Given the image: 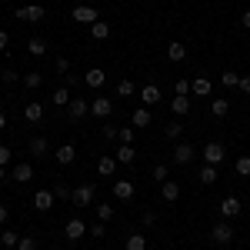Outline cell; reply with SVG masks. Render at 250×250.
<instances>
[{"label": "cell", "instance_id": "1", "mask_svg": "<svg viewBox=\"0 0 250 250\" xmlns=\"http://www.w3.org/2000/svg\"><path fill=\"white\" fill-rule=\"evenodd\" d=\"M210 240L217 244V247H227L233 240V227L227 224V220H220V224H213V230H210Z\"/></svg>", "mask_w": 250, "mask_h": 250}, {"label": "cell", "instance_id": "2", "mask_svg": "<svg viewBox=\"0 0 250 250\" xmlns=\"http://www.w3.org/2000/svg\"><path fill=\"white\" fill-rule=\"evenodd\" d=\"M70 17L77 20V23H87V27H90V23L100 20V14H97V7H90V3H80V7H74V14H70Z\"/></svg>", "mask_w": 250, "mask_h": 250}, {"label": "cell", "instance_id": "3", "mask_svg": "<svg viewBox=\"0 0 250 250\" xmlns=\"http://www.w3.org/2000/svg\"><path fill=\"white\" fill-rule=\"evenodd\" d=\"M90 114L100 117V120H107V117L114 114V100H110V97H94V100H90Z\"/></svg>", "mask_w": 250, "mask_h": 250}, {"label": "cell", "instance_id": "4", "mask_svg": "<svg viewBox=\"0 0 250 250\" xmlns=\"http://www.w3.org/2000/svg\"><path fill=\"white\" fill-rule=\"evenodd\" d=\"M224 154H227V150H224V144H217V140H210V144L204 147V160H207L210 167H220V164H224Z\"/></svg>", "mask_w": 250, "mask_h": 250}, {"label": "cell", "instance_id": "5", "mask_svg": "<svg viewBox=\"0 0 250 250\" xmlns=\"http://www.w3.org/2000/svg\"><path fill=\"white\" fill-rule=\"evenodd\" d=\"M83 233H87V224H83L80 217H70L67 227H63V237H67V240H80Z\"/></svg>", "mask_w": 250, "mask_h": 250}, {"label": "cell", "instance_id": "6", "mask_svg": "<svg viewBox=\"0 0 250 250\" xmlns=\"http://www.w3.org/2000/svg\"><path fill=\"white\" fill-rule=\"evenodd\" d=\"M94 197H97V187H94V184H80L77 190H74V204H77V207H87Z\"/></svg>", "mask_w": 250, "mask_h": 250}, {"label": "cell", "instance_id": "7", "mask_svg": "<svg viewBox=\"0 0 250 250\" xmlns=\"http://www.w3.org/2000/svg\"><path fill=\"white\" fill-rule=\"evenodd\" d=\"M67 114H70V120H83V117L90 114V100H70Z\"/></svg>", "mask_w": 250, "mask_h": 250}, {"label": "cell", "instance_id": "8", "mask_svg": "<svg viewBox=\"0 0 250 250\" xmlns=\"http://www.w3.org/2000/svg\"><path fill=\"white\" fill-rule=\"evenodd\" d=\"M170 154H173V164H180V167H184V164H190V160H193V154H197V150H193L190 144H177Z\"/></svg>", "mask_w": 250, "mask_h": 250}, {"label": "cell", "instance_id": "9", "mask_svg": "<svg viewBox=\"0 0 250 250\" xmlns=\"http://www.w3.org/2000/svg\"><path fill=\"white\" fill-rule=\"evenodd\" d=\"M240 210H244V207H240V200H237V197H224V200H220V217H224V220L237 217Z\"/></svg>", "mask_w": 250, "mask_h": 250}, {"label": "cell", "instance_id": "10", "mask_svg": "<svg viewBox=\"0 0 250 250\" xmlns=\"http://www.w3.org/2000/svg\"><path fill=\"white\" fill-rule=\"evenodd\" d=\"M10 180H14V184H27V180H34V167H30V164H17V167L10 170Z\"/></svg>", "mask_w": 250, "mask_h": 250}, {"label": "cell", "instance_id": "11", "mask_svg": "<svg viewBox=\"0 0 250 250\" xmlns=\"http://www.w3.org/2000/svg\"><path fill=\"white\" fill-rule=\"evenodd\" d=\"M34 207H37L40 213H47L54 207V190H37L34 193Z\"/></svg>", "mask_w": 250, "mask_h": 250}, {"label": "cell", "instance_id": "12", "mask_svg": "<svg viewBox=\"0 0 250 250\" xmlns=\"http://www.w3.org/2000/svg\"><path fill=\"white\" fill-rule=\"evenodd\" d=\"M57 164L60 167H67V164H74V160H77V150H74V144H63V147H57Z\"/></svg>", "mask_w": 250, "mask_h": 250}, {"label": "cell", "instance_id": "13", "mask_svg": "<svg viewBox=\"0 0 250 250\" xmlns=\"http://www.w3.org/2000/svg\"><path fill=\"white\" fill-rule=\"evenodd\" d=\"M160 197H164L167 204H177V197H180V187H177V180H164V184H160Z\"/></svg>", "mask_w": 250, "mask_h": 250}, {"label": "cell", "instance_id": "14", "mask_svg": "<svg viewBox=\"0 0 250 250\" xmlns=\"http://www.w3.org/2000/svg\"><path fill=\"white\" fill-rule=\"evenodd\" d=\"M210 90H213V83L207 77H193L190 80V94H197V97H210Z\"/></svg>", "mask_w": 250, "mask_h": 250}, {"label": "cell", "instance_id": "15", "mask_svg": "<svg viewBox=\"0 0 250 250\" xmlns=\"http://www.w3.org/2000/svg\"><path fill=\"white\" fill-rule=\"evenodd\" d=\"M167 57H170V63H184V60H187V47H184L180 40H173L170 47H167Z\"/></svg>", "mask_w": 250, "mask_h": 250}, {"label": "cell", "instance_id": "16", "mask_svg": "<svg viewBox=\"0 0 250 250\" xmlns=\"http://www.w3.org/2000/svg\"><path fill=\"white\" fill-rule=\"evenodd\" d=\"M114 197L117 200H130L134 197V184L130 180H114Z\"/></svg>", "mask_w": 250, "mask_h": 250}, {"label": "cell", "instance_id": "17", "mask_svg": "<svg viewBox=\"0 0 250 250\" xmlns=\"http://www.w3.org/2000/svg\"><path fill=\"white\" fill-rule=\"evenodd\" d=\"M23 117H27L30 124H40V120H43V104H37V100H30V104L23 107Z\"/></svg>", "mask_w": 250, "mask_h": 250}, {"label": "cell", "instance_id": "18", "mask_svg": "<svg viewBox=\"0 0 250 250\" xmlns=\"http://www.w3.org/2000/svg\"><path fill=\"white\" fill-rule=\"evenodd\" d=\"M104 80H107V74H104L100 67H90V70H87V77H83V83L97 90V87H104Z\"/></svg>", "mask_w": 250, "mask_h": 250}, {"label": "cell", "instance_id": "19", "mask_svg": "<svg viewBox=\"0 0 250 250\" xmlns=\"http://www.w3.org/2000/svg\"><path fill=\"white\" fill-rule=\"evenodd\" d=\"M134 160H137L134 144H120V147H117V164H134Z\"/></svg>", "mask_w": 250, "mask_h": 250}, {"label": "cell", "instance_id": "20", "mask_svg": "<svg viewBox=\"0 0 250 250\" xmlns=\"http://www.w3.org/2000/svg\"><path fill=\"white\" fill-rule=\"evenodd\" d=\"M27 54L43 57V54H47V40H43V37H30V40H27Z\"/></svg>", "mask_w": 250, "mask_h": 250}, {"label": "cell", "instance_id": "21", "mask_svg": "<svg viewBox=\"0 0 250 250\" xmlns=\"http://www.w3.org/2000/svg\"><path fill=\"white\" fill-rule=\"evenodd\" d=\"M90 37H94V40H107V37H110V23H104V20L90 23Z\"/></svg>", "mask_w": 250, "mask_h": 250}, {"label": "cell", "instance_id": "22", "mask_svg": "<svg viewBox=\"0 0 250 250\" xmlns=\"http://www.w3.org/2000/svg\"><path fill=\"white\" fill-rule=\"evenodd\" d=\"M114 170H117V157H100V160H97V173L110 177Z\"/></svg>", "mask_w": 250, "mask_h": 250}, {"label": "cell", "instance_id": "23", "mask_svg": "<svg viewBox=\"0 0 250 250\" xmlns=\"http://www.w3.org/2000/svg\"><path fill=\"white\" fill-rule=\"evenodd\" d=\"M170 110L177 117H184L187 110H190V97H173V100H170Z\"/></svg>", "mask_w": 250, "mask_h": 250}, {"label": "cell", "instance_id": "24", "mask_svg": "<svg viewBox=\"0 0 250 250\" xmlns=\"http://www.w3.org/2000/svg\"><path fill=\"white\" fill-rule=\"evenodd\" d=\"M130 120H134V127H150V110L147 107H137Z\"/></svg>", "mask_w": 250, "mask_h": 250}, {"label": "cell", "instance_id": "25", "mask_svg": "<svg viewBox=\"0 0 250 250\" xmlns=\"http://www.w3.org/2000/svg\"><path fill=\"white\" fill-rule=\"evenodd\" d=\"M200 184H204V187H210V184H217V167H210V164H204V167H200Z\"/></svg>", "mask_w": 250, "mask_h": 250}, {"label": "cell", "instance_id": "26", "mask_svg": "<svg viewBox=\"0 0 250 250\" xmlns=\"http://www.w3.org/2000/svg\"><path fill=\"white\" fill-rule=\"evenodd\" d=\"M140 97H144V107H150V104H157V100H160V90H157L154 83H147V87L140 90Z\"/></svg>", "mask_w": 250, "mask_h": 250}, {"label": "cell", "instance_id": "27", "mask_svg": "<svg viewBox=\"0 0 250 250\" xmlns=\"http://www.w3.org/2000/svg\"><path fill=\"white\" fill-rule=\"evenodd\" d=\"M127 250H147V233H130L127 237Z\"/></svg>", "mask_w": 250, "mask_h": 250}, {"label": "cell", "instance_id": "28", "mask_svg": "<svg viewBox=\"0 0 250 250\" xmlns=\"http://www.w3.org/2000/svg\"><path fill=\"white\" fill-rule=\"evenodd\" d=\"M227 110H230V100H224V97H220V100H210V114L213 117H227Z\"/></svg>", "mask_w": 250, "mask_h": 250}, {"label": "cell", "instance_id": "29", "mask_svg": "<svg viewBox=\"0 0 250 250\" xmlns=\"http://www.w3.org/2000/svg\"><path fill=\"white\" fill-rule=\"evenodd\" d=\"M50 100H54V104H57V107H67V104H70V100H74V97H70V90H67V87H57V90H54V97H50Z\"/></svg>", "mask_w": 250, "mask_h": 250}, {"label": "cell", "instance_id": "30", "mask_svg": "<svg viewBox=\"0 0 250 250\" xmlns=\"http://www.w3.org/2000/svg\"><path fill=\"white\" fill-rule=\"evenodd\" d=\"M47 147H50V144H47V137H34V140H30V154H37V157L47 154Z\"/></svg>", "mask_w": 250, "mask_h": 250}, {"label": "cell", "instance_id": "31", "mask_svg": "<svg viewBox=\"0 0 250 250\" xmlns=\"http://www.w3.org/2000/svg\"><path fill=\"white\" fill-rule=\"evenodd\" d=\"M164 134H167V140H180V134H184V124H180V120H173V124H167V127H164Z\"/></svg>", "mask_w": 250, "mask_h": 250}, {"label": "cell", "instance_id": "32", "mask_svg": "<svg viewBox=\"0 0 250 250\" xmlns=\"http://www.w3.org/2000/svg\"><path fill=\"white\" fill-rule=\"evenodd\" d=\"M27 90H37L40 83H43V74H23V80H20Z\"/></svg>", "mask_w": 250, "mask_h": 250}, {"label": "cell", "instance_id": "33", "mask_svg": "<svg viewBox=\"0 0 250 250\" xmlns=\"http://www.w3.org/2000/svg\"><path fill=\"white\" fill-rule=\"evenodd\" d=\"M43 17H47L43 3H30V7H27V20H43Z\"/></svg>", "mask_w": 250, "mask_h": 250}, {"label": "cell", "instance_id": "34", "mask_svg": "<svg viewBox=\"0 0 250 250\" xmlns=\"http://www.w3.org/2000/svg\"><path fill=\"white\" fill-rule=\"evenodd\" d=\"M0 244H3V247H17V244H20V233L3 230V233H0Z\"/></svg>", "mask_w": 250, "mask_h": 250}, {"label": "cell", "instance_id": "35", "mask_svg": "<svg viewBox=\"0 0 250 250\" xmlns=\"http://www.w3.org/2000/svg\"><path fill=\"white\" fill-rule=\"evenodd\" d=\"M134 94V80H117V97H130Z\"/></svg>", "mask_w": 250, "mask_h": 250}, {"label": "cell", "instance_id": "36", "mask_svg": "<svg viewBox=\"0 0 250 250\" xmlns=\"http://www.w3.org/2000/svg\"><path fill=\"white\" fill-rule=\"evenodd\" d=\"M97 217H100L104 224H107V220H114V207H110V204H97Z\"/></svg>", "mask_w": 250, "mask_h": 250}, {"label": "cell", "instance_id": "37", "mask_svg": "<svg viewBox=\"0 0 250 250\" xmlns=\"http://www.w3.org/2000/svg\"><path fill=\"white\" fill-rule=\"evenodd\" d=\"M233 167H237L240 177H250V157H237V164H233Z\"/></svg>", "mask_w": 250, "mask_h": 250}, {"label": "cell", "instance_id": "38", "mask_svg": "<svg viewBox=\"0 0 250 250\" xmlns=\"http://www.w3.org/2000/svg\"><path fill=\"white\" fill-rule=\"evenodd\" d=\"M117 140L120 144H134V127H120L117 130Z\"/></svg>", "mask_w": 250, "mask_h": 250}, {"label": "cell", "instance_id": "39", "mask_svg": "<svg viewBox=\"0 0 250 250\" xmlns=\"http://www.w3.org/2000/svg\"><path fill=\"white\" fill-rule=\"evenodd\" d=\"M54 197H60V200H67V197H74V190H70L67 184H54Z\"/></svg>", "mask_w": 250, "mask_h": 250}, {"label": "cell", "instance_id": "40", "mask_svg": "<svg viewBox=\"0 0 250 250\" xmlns=\"http://www.w3.org/2000/svg\"><path fill=\"white\" fill-rule=\"evenodd\" d=\"M220 80H224V87H237V83H240V74L227 70V74H220Z\"/></svg>", "mask_w": 250, "mask_h": 250}, {"label": "cell", "instance_id": "41", "mask_svg": "<svg viewBox=\"0 0 250 250\" xmlns=\"http://www.w3.org/2000/svg\"><path fill=\"white\" fill-rule=\"evenodd\" d=\"M17 250H37V240H34V237H20Z\"/></svg>", "mask_w": 250, "mask_h": 250}, {"label": "cell", "instance_id": "42", "mask_svg": "<svg viewBox=\"0 0 250 250\" xmlns=\"http://www.w3.org/2000/svg\"><path fill=\"white\" fill-rule=\"evenodd\" d=\"M0 80L10 87V83H17V80H23V77H20V74H14V70H3V74H0Z\"/></svg>", "mask_w": 250, "mask_h": 250}, {"label": "cell", "instance_id": "43", "mask_svg": "<svg viewBox=\"0 0 250 250\" xmlns=\"http://www.w3.org/2000/svg\"><path fill=\"white\" fill-rule=\"evenodd\" d=\"M190 94V80H177V97H187Z\"/></svg>", "mask_w": 250, "mask_h": 250}, {"label": "cell", "instance_id": "44", "mask_svg": "<svg viewBox=\"0 0 250 250\" xmlns=\"http://www.w3.org/2000/svg\"><path fill=\"white\" fill-rule=\"evenodd\" d=\"M154 180H160V184L167 180V167H164V164H157V167H154Z\"/></svg>", "mask_w": 250, "mask_h": 250}, {"label": "cell", "instance_id": "45", "mask_svg": "<svg viewBox=\"0 0 250 250\" xmlns=\"http://www.w3.org/2000/svg\"><path fill=\"white\" fill-rule=\"evenodd\" d=\"M90 237H104V233H107V227H104V220H100V224H94V227H90Z\"/></svg>", "mask_w": 250, "mask_h": 250}, {"label": "cell", "instance_id": "46", "mask_svg": "<svg viewBox=\"0 0 250 250\" xmlns=\"http://www.w3.org/2000/svg\"><path fill=\"white\" fill-rule=\"evenodd\" d=\"M7 164H10V147L0 144V167H7Z\"/></svg>", "mask_w": 250, "mask_h": 250}, {"label": "cell", "instance_id": "47", "mask_svg": "<svg viewBox=\"0 0 250 250\" xmlns=\"http://www.w3.org/2000/svg\"><path fill=\"white\" fill-rule=\"evenodd\" d=\"M157 224V213L154 210H144V227H154Z\"/></svg>", "mask_w": 250, "mask_h": 250}, {"label": "cell", "instance_id": "48", "mask_svg": "<svg viewBox=\"0 0 250 250\" xmlns=\"http://www.w3.org/2000/svg\"><path fill=\"white\" fill-rule=\"evenodd\" d=\"M57 70H60V74H67V70H70V60H67V57H57Z\"/></svg>", "mask_w": 250, "mask_h": 250}, {"label": "cell", "instance_id": "49", "mask_svg": "<svg viewBox=\"0 0 250 250\" xmlns=\"http://www.w3.org/2000/svg\"><path fill=\"white\" fill-rule=\"evenodd\" d=\"M100 134L107 137V140H117V127H110V124H107V127H104V130H100Z\"/></svg>", "mask_w": 250, "mask_h": 250}, {"label": "cell", "instance_id": "50", "mask_svg": "<svg viewBox=\"0 0 250 250\" xmlns=\"http://www.w3.org/2000/svg\"><path fill=\"white\" fill-rule=\"evenodd\" d=\"M7 43H10V34H7V30H0V54L7 50Z\"/></svg>", "mask_w": 250, "mask_h": 250}, {"label": "cell", "instance_id": "51", "mask_svg": "<svg viewBox=\"0 0 250 250\" xmlns=\"http://www.w3.org/2000/svg\"><path fill=\"white\" fill-rule=\"evenodd\" d=\"M237 87H240V90L250 97V77H240V83H237Z\"/></svg>", "mask_w": 250, "mask_h": 250}, {"label": "cell", "instance_id": "52", "mask_svg": "<svg viewBox=\"0 0 250 250\" xmlns=\"http://www.w3.org/2000/svg\"><path fill=\"white\" fill-rule=\"evenodd\" d=\"M7 217H10V207H7V204H0V224H7Z\"/></svg>", "mask_w": 250, "mask_h": 250}, {"label": "cell", "instance_id": "53", "mask_svg": "<svg viewBox=\"0 0 250 250\" xmlns=\"http://www.w3.org/2000/svg\"><path fill=\"white\" fill-rule=\"evenodd\" d=\"M240 23H244V27L250 30V10H244V17H240Z\"/></svg>", "mask_w": 250, "mask_h": 250}, {"label": "cell", "instance_id": "54", "mask_svg": "<svg viewBox=\"0 0 250 250\" xmlns=\"http://www.w3.org/2000/svg\"><path fill=\"white\" fill-rule=\"evenodd\" d=\"M3 127H7V117H3V110H0V130H3Z\"/></svg>", "mask_w": 250, "mask_h": 250}, {"label": "cell", "instance_id": "55", "mask_svg": "<svg viewBox=\"0 0 250 250\" xmlns=\"http://www.w3.org/2000/svg\"><path fill=\"white\" fill-rule=\"evenodd\" d=\"M0 180H7V167H0Z\"/></svg>", "mask_w": 250, "mask_h": 250}, {"label": "cell", "instance_id": "56", "mask_svg": "<svg viewBox=\"0 0 250 250\" xmlns=\"http://www.w3.org/2000/svg\"><path fill=\"white\" fill-rule=\"evenodd\" d=\"M104 250H107V247H104Z\"/></svg>", "mask_w": 250, "mask_h": 250}]
</instances>
